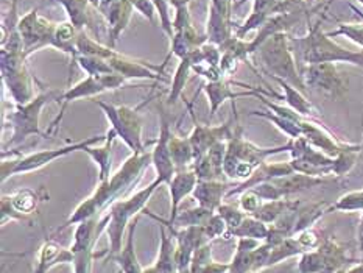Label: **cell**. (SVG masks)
I'll use <instances>...</instances> for the list:
<instances>
[{"instance_id": "obj_1", "label": "cell", "mask_w": 363, "mask_h": 273, "mask_svg": "<svg viewBox=\"0 0 363 273\" xmlns=\"http://www.w3.org/2000/svg\"><path fill=\"white\" fill-rule=\"evenodd\" d=\"M61 92L57 91H43L36 94V97L28 101L26 105H14V109L10 113H4V122L8 121L11 127V139L8 140V147H16L22 144L23 140L31 136H43L47 138L49 135L41 131V111L45 105L52 101H58Z\"/></svg>"}, {"instance_id": "obj_2", "label": "cell", "mask_w": 363, "mask_h": 273, "mask_svg": "<svg viewBox=\"0 0 363 273\" xmlns=\"http://www.w3.org/2000/svg\"><path fill=\"white\" fill-rule=\"evenodd\" d=\"M152 164V152H134L125 160L122 167L116 172L106 182H100L92 200L96 201L97 208L105 206L108 201L119 197L123 192L130 189L142 178L145 169Z\"/></svg>"}, {"instance_id": "obj_3", "label": "cell", "mask_w": 363, "mask_h": 273, "mask_svg": "<svg viewBox=\"0 0 363 273\" xmlns=\"http://www.w3.org/2000/svg\"><path fill=\"white\" fill-rule=\"evenodd\" d=\"M106 140V133L105 135H97V136H91L86 138L84 140H78V143L69 144L65 147H58V148H49V150H39L35 153H30L26 156H21L18 160H10V161H2V182L8 177L18 175V174H28V172H33L41 169L47 164L53 162L55 160L62 158V156H67L74 152L78 150H84L91 145H97V144H104Z\"/></svg>"}, {"instance_id": "obj_4", "label": "cell", "mask_w": 363, "mask_h": 273, "mask_svg": "<svg viewBox=\"0 0 363 273\" xmlns=\"http://www.w3.org/2000/svg\"><path fill=\"white\" fill-rule=\"evenodd\" d=\"M2 57V80L5 89L10 94L14 105H26L33 100L35 84L27 65L23 52H0Z\"/></svg>"}, {"instance_id": "obj_5", "label": "cell", "mask_w": 363, "mask_h": 273, "mask_svg": "<svg viewBox=\"0 0 363 273\" xmlns=\"http://www.w3.org/2000/svg\"><path fill=\"white\" fill-rule=\"evenodd\" d=\"M104 114L106 116L108 122L111 123V128L116 130L117 136L122 138L123 143L130 147V150L134 152H144L147 150L144 139H142V128H144V122L139 114V108L131 106H116L101 100H92Z\"/></svg>"}, {"instance_id": "obj_6", "label": "cell", "mask_w": 363, "mask_h": 273, "mask_svg": "<svg viewBox=\"0 0 363 273\" xmlns=\"http://www.w3.org/2000/svg\"><path fill=\"white\" fill-rule=\"evenodd\" d=\"M317 23L307 38L295 39L294 43L301 45L303 58L309 65H320V62H334V61H350L354 65H363V55L352 53L342 49L340 45L334 44L329 38L321 33Z\"/></svg>"}, {"instance_id": "obj_7", "label": "cell", "mask_w": 363, "mask_h": 273, "mask_svg": "<svg viewBox=\"0 0 363 273\" xmlns=\"http://www.w3.org/2000/svg\"><path fill=\"white\" fill-rule=\"evenodd\" d=\"M260 60L264 65L279 77L281 80H289L294 84H301L296 72L294 58L287 47V36L284 33H276L270 36L257 49Z\"/></svg>"}, {"instance_id": "obj_8", "label": "cell", "mask_w": 363, "mask_h": 273, "mask_svg": "<svg viewBox=\"0 0 363 273\" xmlns=\"http://www.w3.org/2000/svg\"><path fill=\"white\" fill-rule=\"evenodd\" d=\"M58 22L39 16V6H35L27 14L21 16L18 23V31L23 43V52L28 58L31 53L43 50L45 47H52V39L57 30Z\"/></svg>"}, {"instance_id": "obj_9", "label": "cell", "mask_w": 363, "mask_h": 273, "mask_svg": "<svg viewBox=\"0 0 363 273\" xmlns=\"http://www.w3.org/2000/svg\"><path fill=\"white\" fill-rule=\"evenodd\" d=\"M157 108H160V136H157L155 148L152 150V164L156 170L157 178H161L164 184H169L173 175L177 174L170 152V139L173 135L172 119L169 111L162 104Z\"/></svg>"}, {"instance_id": "obj_10", "label": "cell", "mask_w": 363, "mask_h": 273, "mask_svg": "<svg viewBox=\"0 0 363 273\" xmlns=\"http://www.w3.org/2000/svg\"><path fill=\"white\" fill-rule=\"evenodd\" d=\"M109 65L114 69V72L121 74L126 82L131 80H150V82H167L164 77V67L167 65V60L161 66L152 65L144 60H136L126 57L123 53L116 52L108 60Z\"/></svg>"}, {"instance_id": "obj_11", "label": "cell", "mask_w": 363, "mask_h": 273, "mask_svg": "<svg viewBox=\"0 0 363 273\" xmlns=\"http://www.w3.org/2000/svg\"><path fill=\"white\" fill-rule=\"evenodd\" d=\"M97 11L109 28V47H116L126 27L130 26L134 6L130 0H100Z\"/></svg>"}, {"instance_id": "obj_12", "label": "cell", "mask_w": 363, "mask_h": 273, "mask_svg": "<svg viewBox=\"0 0 363 273\" xmlns=\"http://www.w3.org/2000/svg\"><path fill=\"white\" fill-rule=\"evenodd\" d=\"M233 135L230 131V123H222V125H201L195 121L194 117V128L189 135V140H191L195 160L200 158V156L206 155L212 145L217 143H222V140H228Z\"/></svg>"}, {"instance_id": "obj_13", "label": "cell", "mask_w": 363, "mask_h": 273, "mask_svg": "<svg viewBox=\"0 0 363 273\" xmlns=\"http://www.w3.org/2000/svg\"><path fill=\"white\" fill-rule=\"evenodd\" d=\"M104 92H106V89L101 86L99 78L92 77V75H88L86 78H83V80H80L74 86H69L65 92H61L58 101H62L65 105H62V108H61L60 116L50 123V128H49V131H47V135H50L53 130L58 128V123L61 122L62 116H65L66 106L70 104V101H75L78 99H92Z\"/></svg>"}, {"instance_id": "obj_14", "label": "cell", "mask_w": 363, "mask_h": 273, "mask_svg": "<svg viewBox=\"0 0 363 273\" xmlns=\"http://www.w3.org/2000/svg\"><path fill=\"white\" fill-rule=\"evenodd\" d=\"M306 82L325 92H338L343 89V83L338 77L335 67L330 62H320V65H309L306 69Z\"/></svg>"}, {"instance_id": "obj_15", "label": "cell", "mask_w": 363, "mask_h": 273, "mask_svg": "<svg viewBox=\"0 0 363 273\" xmlns=\"http://www.w3.org/2000/svg\"><path fill=\"white\" fill-rule=\"evenodd\" d=\"M203 91L206 94L208 101H209V116L211 119L217 114L226 100H235L240 97H247V96H257V92H234L231 89V82L228 80H220V82H211L203 84Z\"/></svg>"}, {"instance_id": "obj_16", "label": "cell", "mask_w": 363, "mask_h": 273, "mask_svg": "<svg viewBox=\"0 0 363 273\" xmlns=\"http://www.w3.org/2000/svg\"><path fill=\"white\" fill-rule=\"evenodd\" d=\"M117 136L116 130L109 128L106 131V140L101 145H91L84 148V153L89 156V158L97 164L100 170V182H106V179L111 178V161H113V144Z\"/></svg>"}, {"instance_id": "obj_17", "label": "cell", "mask_w": 363, "mask_h": 273, "mask_svg": "<svg viewBox=\"0 0 363 273\" xmlns=\"http://www.w3.org/2000/svg\"><path fill=\"white\" fill-rule=\"evenodd\" d=\"M82 30H78L72 22H58L57 30H55V35L52 39V49H57L67 55L70 60V67H72L74 62L78 57V49H77V41L78 35H80Z\"/></svg>"}, {"instance_id": "obj_18", "label": "cell", "mask_w": 363, "mask_h": 273, "mask_svg": "<svg viewBox=\"0 0 363 273\" xmlns=\"http://www.w3.org/2000/svg\"><path fill=\"white\" fill-rule=\"evenodd\" d=\"M196 183H199V177L195 175V172L192 169L178 170L177 174L173 175L172 182L169 183L170 197H172V222L175 221L177 209L179 206L181 200H183L186 195L194 192Z\"/></svg>"}, {"instance_id": "obj_19", "label": "cell", "mask_w": 363, "mask_h": 273, "mask_svg": "<svg viewBox=\"0 0 363 273\" xmlns=\"http://www.w3.org/2000/svg\"><path fill=\"white\" fill-rule=\"evenodd\" d=\"M234 36L233 22L226 19L222 13H218L214 6H208V23H206V38L212 44L222 45L228 39Z\"/></svg>"}, {"instance_id": "obj_20", "label": "cell", "mask_w": 363, "mask_h": 273, "mask_svg": "<svg viewBox=\"0 0 363 273\" xmlns=\"http://www.w3.org/2000/svg\"><path fill=\"white\" fill-rule=\"evenodd\" d=\"M226 184L223 182H218V179H211V182H203L199 179L195 189H194V197L199 200L200 206L206 209H216L220 206V201L226 189Z\"/></svg>"}, {"instance_id": "obj_21", "label": "cell", "mask_w": 363, "mask_h": 273, "mask_svg": "<svg viewBox=\"0 0 363 273\" xmlns=\"http://www.w3.org/2000/svg\"><path fill=\"white\" fill-rule=\"evenodd\" d=\"M49 4H60L65 8L69 21L74 23L78 30H84V27L91 26V13L89 8H94L89 0H45Z\"/></svg>"}, {"instance_id": "obj_22", "label": "cell", "mask_w": 363, "mask_h": 273, "mask_svg": "<svg viewBox=\"0 0 363 273\" xmlns=\"http://www.w3.org/2000/svg\"><path fill=\"white\" fill-rule=\"evenodd\" d=\"M170 152L172 160L175 164V169L178 170H187L192 169V164L195 161L194 148L189 138H181L177 135H172L170 139Z\"/></svg>"}, {"instance_id": "obj_23", "label": "cell", "mask_w": 363, "mask_h": 273, "mask_svg": "<svg viewBox=\"0 0 363 273\" xmlns=\"http://www.w3.org/2000/svg\"><path fill=\"white\" fill-rule=\"evenodd\" d=\"M194 72L192 70V61L191 57H184L181 58L175 74H173V80H172V88H170V94L167 97V105H175L177 101L183 97V92L186 89V86L189 83V78H191V74Z\"/></svg>"}, {"instance_id": "obj_24", "label": "cell", "mask_w": 363, "mask_h": 273, "mask_svg": "<svg viewBox=\"0 0 363 273\" xmlns=\"http://www.w3.org/2000/svg\"><path fill=\"white\" fill-rule=\"evenodd\" d=\"M77 49H78V55H88V57H99L105 60H109L116 53L113 47L105 45L99 43L97 39L89 38L86 35L84 30H82L80 35H78Z\"/></svg>"}, {"instance_id": "obj_25", "label": "cell", "mask_w": 363, "mask_h": 273, "mask_svg": "<svg viewBox=\"0 0 363 273\" xmlns=\"http://www.w3.org/2000/svg\"><path fill=\"white\" fill-rule=\"evenodd\" d=\"M4 199L10 203V206L19 214L31 213V211L36 208V203H38V195L30 189L18 191L16 194L10 195V197H4Z\"/></svg>"}, {"instance_id": "obj_26", "label": "cell", "mask_w": 363, "mask_h": 273, "mask_svg": "<svg viewBox=\"0 0 363 273\" xmlns=\"http://www.w3.org/2000/svg\"><path fill=\"white\" fill-rule=\"evenodd\" d=\"M75 62H78V66H80L86 74L92 75V77L114 72V69L111 67V65H109V61L105 58L88 57V55H78Z\"/></svg>"}, {"instance_id": "obj_27", "label": "cell", "mask_w": 363, "mask_h": 273, "mask_svg": "<svg viewBox=\"0 0 363 273\" xmlns=\"http://www.w3.org/2000/svg\"><path fill=\"white\" fill-rule=\"evenodd\" d=\"M133 239H134V223L130 228V236H128V242H126V247L122 250L121 256L117 257V261L121 262V267H122L123 273H142L140 265L136 260V255H134Z\"/></svg>"}, {"instance_id": "obj_28", "label": "cell", "mask_w": 363, "mask_h": 273, "mask_svg": "<svg viewBox=\"0 0 363 273\" xmlns=\"http://www.w3.org/2000/svg\"><path fill=\"white\" fill-rule=\"evenodd\" d=\"M192 170L195 172V175L199 177V179H203V182H211V179H218L222 177V174L216 169L208 155H203L200 158H196L192 164Z\"/></svg>"}, {"instance_id": "obj_29", "label": "cell", "mask_w": 363, "mask_h": 273, "mask_svg": "<svg viewBox=\"0 0 363 273\" xmlns=\"http://www.w3.org/2000/svg\"><path fill=\"white\" fill-rule=\"evenodd\" d=\"M278 82H279V84L282 86L284 92H286V99H287L289 104H290L291 106H294L295 109H298L299 113L309 114V113H311V104H309V101H307L296 89L291 88V86H290L287 82L281 80V78H278Z\"/></svg>"}, {"instance_id": "obj_30", "label": "cell", "mask_w": 363, "mask_h": 273, "mask_svg": "<svg viewBox=\"0 0 363 273\" xmlns=\"http://www.w3.org/2000/svg\"><path fill=\"white\" fill-rule=\"evenodd\" d=\"M156 6L157 11V18H160L161 28L165 35L169 38L173 36V19H172V13H170V0H152Z\"/></svg>"}, {"instance_id": "obj_31", "label": "cell", "mask_w": 363, "mask_h": 273, "mask_svg": "<svg viewBox=\"0 0 363 273\" xmlns=\"http://www.w3.org/2000/svg\"><path fill=\"white\" fill-rule=\"evenodd\" d=\"M194 27L192 16L189 11V6H179L175 8V13H173V33L175 31H183Z\"/></svg>"}, {"instance_id": "obj_32", "label": "cell", "mask_w": 363, "mask_h": 273, "mask_svg": "<svg viewBox=\"0 0 363 273\" xmlns=\"http://www.w3.org/2000/svg\"><path fill=\"white\" fill-rule=\"evenodd\" d=\"M200 50L203 55V61L209 62L212 66H220V61H222V50H220V45L208 41L200 47Z\"/></svg>"}, {"instance_id": "obj_33", "label": "cell", "mask_w": 363, "mask_h": 273, "mask_svg": "<svg viewBox=\"0 0 363 273\" xmlns=\"http://www.w3.org/2000/svg\"><path fill=\"white\" fill-rule=\"evenodd\" d=\"M131 5L134 6V10L140 13L148 22H155V18L157 16L156 6L152 2V0H130Z\"/></svg>"}, {"instance_id": "obj_34", "label": "cell", "mask_w": 363, "mask_h": 273, "mask_svg": "<svg viewBox=\"0 0 363 273\" xmlns=\"http://www.w3.org/2000/svg\"><path fill=\"white\" fill-rule=\"evenodd\" d=\"M218 213H220V217L223 218L225 223H228L231 226V228H238V226L240 225V221H242V216L239 214L238 209H234L233 206H218Z\"/></svg>"}, {"instance_id": "obj_35", "label": "cell", "mask_w": 363, "mask_h": 273, "mask_svg": "<svg viewBox=\"0 0 363 273\" xmlns=\"http://www.w3.org/2000/svg\"><path fill=\"white\" fill-rule=\"evenodd\" d=\"M211 5L214 6L218 13H222L226 19L231 21V13H233L231 0H211Z\"/></svg>"}, {"instance_id": "obj_36", "label": "cell", "mask_w": 363, "mask_h": 273, "mask_svg": "<svg viewBox=\"0 0 363 273\" xmlns=\"http://www.w3.org/2000/svg\"><path fill=\"white\" fill-rule=\"evenodd\" d=\"M226 270V265H220V264H208L206 267L203 269L201 273H223Z\"/></svg>"}, {"instance_id": "obj_37", "label": "cell", "mask_w": 363, "mask_h": 273, "mask_svg": "<svg viewBox=\"0 0 363 273\" xmlns=\"http://www.w3.org/2000/svg\"><path fill=\"white\" fill-rule=\"evenodd\" d=\"M189 4H191V0H170V5L173 10L179 6H189Z\"/></svg>"}, {"instance_id": "obj_38", "label": "cell", "mask_w": 363, "mask_h": 273, "mask_svg": "<svg viewBox=\"0 0 363 273\" xmlns=\"http://www.w3.org/2000/svg\"><path fill=\"white\" fill-rule=\"evenodd\" d=\"M89 4H91V5L97 10V6H99V4H100V0H89Z\"/></svg>"}]
</instances>
